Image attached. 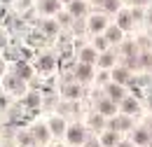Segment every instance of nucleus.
<instances>
[{
  "instance_id": "7ed1b4c3",
  "label": "nucleus",
  "mask_w": 152,
  "mask_h": 147,
  "mask_svg": "<svg viewBox=\"0 0 152 147\" xmlns=\"http://www.w3.org/2000/svg\"><path fill=\"white\" fill-rule=\"evenodd\" d=\"M119 26H122V28H129V26H131V19H129V14H122V19H119Z\"/></svg>"
},
{
  "instance_id": "2eb2a0df",
  "label": "nucleus",
  "mask_w": 152,
  "mask_h": 147,
  "mask_svg": "<svg viewBox=\"0 0 152 147\" xmlns=\"http://www.w3.org/2000/svg\"><path fill=\"white\" fill-rule=\"evenodd\" d=\"M82 56H84V61H91V58H94V54H91V52H84Z\"/></svg>"
},
{
  "instance_id": "9d476101",
  "label": "nucleus",
  "mask_w": 152,
  "mask_h": 147,
  "mask_svg": "<svg viewBox=\"0 0 152 147\" xmlns=\"http://www.w3.org/2000/svg\"><path fill=\"white\" fill-rule=\"evenodd\" d=\"M110 40H119V31H117V28L110 31Z\"/></svg>"
},
{
  "instance_id": "f3484780",
  "label": "nucleus",
  "mask_w": 152,
  "mask_h": 147,
  "mask_svg": "<svg viewBox=\"0 0 152 147\" xmlns=\"http://www.w3.org/2000/svg\"><path fill=\"white\" fill-rule=\"evenodd\" d=\"M150 103H152V100H150Z\"/></svg>"
},
{
  "instance_id": "4468645a",
  "label": "nucleus",
  "mask_w": 152,
  "mask_h": 147,
  "mask_svg": "<svg viewBox=\"0 0 152 147\" xmlns=\"http://www.w3.org/2000/svg\"><path fill=\"white\" fill-rule=\"evenodd\" d=\"M35 133H38V138H47V131H45V129H38Z\"/></svg>"
},
{
  "instance_id": "9b49d317",
  "label": "nucleus",
  "mask_w": 152,
  "mask_h": 147,
  "mask_svg": "<svg viewBox=\"0 0 152 147\" xmlns=\"http://www.w3.org/2000/svg\"><path fill=\"white\" fill-rule=\"evenodd\" d=\"M103 143H105V145H113V143H115V135H105Z\"/></svg>"
},
{
  "instance_id": "423d86ee",
  "label": "nucleus",
  "mask_w": 152,
  "mask_h": 147,
  "mask_svg": "<svg viewBox=\"0 0 152 147\" xmlns=\"http://www.w3.org/2000/svg\"><path fill=\"white\" fill-rule=\"evenodd\" d=\"M77 73H80V77H87V75H89V68H87V65H82Z\"/></svg>"
},
{
  "instance_id": "f257e3e1",
  "label": "nucleus",
  "mask_w": 152,
  "mask_h": 147,
  "mask_svg": "<svg viewBox=\"0 0 152 147\" xmlns=\"http://www.w3.org/2000/svg\"><path fill=\"white\" fill-rule=\"evenodd\" d=\"M103 26H105V21H103V19H101V17L91 19V28H94V31H101Z\"/></svg>"
},
{
  "instance_id": "1a4fd4ad",
  "label": "nucleus",
  "mask_w": 152,
  "mask_h": 147,
  "mask_svg": "<svg viewBox=\"0 0 152 147\" xmlns=\"http://www.w3.org/2000/svg\"><path fill=\"white\" fill-rule=\"evenodd\" d=\"M136 140H138V143H148V135H145V133H138Z\"/></svg>"
},
{
  "instance_id": "ddd939ff",
  "label": "nucleus",
  "mask_w": 152,
  "mask_h": 147,
  "mask_svg": "<svg viewBox=\"0 0 152 147\" xmlns=\"http://www.w3.org/2000/svg\"><path fill=\"white\" fill-rule=\"evenodd\" d=\"M19 73L23 75V77H28V75H31V70H28V68H26V65H21V68H19Z\"/></svg>"
},
{
  "instance_id": "39448f33",
  "label": "nucleus",
  "mask_w": 152,
  "mask_h": 147,
  "mask_svg": "<svg viewBox=\"0 0 152 147\" xmlns=\"http://www.w3.org/2000/svg\"><path fill=\"white\" fill-rule=\"evenodd\" d=\"M115 77H117V82H124V79H126V73L119 70V73H115Z\"/></svg>"
},
{
  "instance_id": "20e7f679",
  "label": "nucleus",
  "mask_w": 152,
  "mask_h": 147,
  "mask_svg": "<svg viewBox=\"0 0 152 147\" xmlns=\"http://www.w3.org/2000/svg\"><path fill=\"white\" fill-rule=\"evenodd\" d=\"M40 68H45V70L52 68V61H49V58H42V61H40Z\"/></svg>"
},
{
  "instance_id": "dca6fc26",
  "label": "nucleus",
  "mask_w": 152,
  "mask_h": 147,
  "mask_svg": "<svg viewBox=\"0 0 152 147\" xmlns=\"http://www.w3.org/2000/svg\"><path fill=\"white\" fill-rule=\"evenodd\" d=\"M119 147H129V145H119Z\"/></svg>"
},
{
  "instance_id": "f8f14e48",
  "label": "nucleus",
  "mask_w": 152,
  "mask_h": 147,
  "mask_svg": "<svg viewBox=\"0 0 152 147\" xmlns=\"http://www.w3.org/2000/svg\"><path fill=\"white\" fill-rule=\"evenodd\" d=\"M101 110H103V112H113V105H110V103H103Z\"/></svg>"
},
{
  "instance_id": "f03ea898",
  "label": "nucleus",
  "mask_w": 152,
  "mask_h": 147,
  "mask_svg": "<svg viewBox=\"0 0 152 147\" xmlns=\"http://www.w3.org/2000/svg\"><path fill=\"white\" fill-rule=\"evenodd\" d=\"M70 140H73V143H80V140H82V131L73 129V131H70Z\"/></svg>"
},
{
  "instance_id": "6e6552de",
  "label": "nucleus",
  "mask_w": 152,
  "mask_h": 147,
  "mask_svg": "<svg viewBox=\"0 0 152 147\" xmlns=\"http://www.w3.org/2000/svg\"><path fill=\"white\" fill-rule=\"evenodd\" d=\"M124 108H126V112H133V110H136V103H133V100H129Z\"/></svg>"
},
{
  "instance_id": "0eeeda50",
  "label": "nucleus",
  "mask_w": 152,
  "mask_h": 147,
  "mask_svg": "<svg viewBox=\"0 0 152 147\" xmlns=\"http://www.w3.org/2000/svg\"><path fill=\"white\" fill-rule=\"evenodd\" d=\"M82 9H84V7H82V5H80V2H73V12H75V14H80V12H82Z\"/></svg>"
}]
</instances>
